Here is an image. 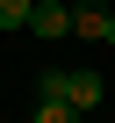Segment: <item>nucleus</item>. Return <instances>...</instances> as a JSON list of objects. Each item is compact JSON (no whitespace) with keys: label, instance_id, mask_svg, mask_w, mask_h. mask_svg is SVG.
I'll return each instance as SVG.
<instances>
[{"label":"nucleus","instance_id":"nucleus-1","mask_svg":"<svg viewBox=\"0 0 115 123\" xmlns=\"http://www.w3.org/2000/svg\"><path fill=\"white\" fill-rule=\"evenodd\" d=\"M72 15H79V7H65V0H36V15H29V29L58 43V36H72Z\"/></svg>","mask_w":115,"mask_h":123},{"label":"nucleus","instance_id":"nucleus-2","mask_svg":"<svg viewBox=\"0 0 115 123\" xmlns=\"http://www.w3.org/2000/svg\"><path fill=\"white\" fill-rule=\"evenodd\" d=\"M101 94H108V87H101V73H86V65H79V73H65V101H72L79 116H86V109H101Z\"/></svg>","mask_w":115,"mask_h":123},{"label":"nucleus","instance_id":"nucleus-3","mask_svg":"<svg viewBox=\"0 0 115 123\" xmlns=\"http://www.w3.org/2000/svg\"><path fill=\"white\" fill-rule=\"evenodd\" d=\"M108 29H115V7H79L72 15V36H86V43H108Z\"/></svg>","mask_w":115,"mask_h":123},{"label":"nucleus","instance_id":"nucleus-4","mask_svg":"<svg viewBox=\"0 0 115 123\" xmlns=\"http://www.w3.org/2000/svg\"><path fill=\"white\" fill-rule=\"evenodd\" d=\"M29 15H36V0H0V29H29Z\"/></svg>","mask_w":115,"mask_h":123},{"label":"nucleus","instance_id":"nucleus-5","mask_svg":"<svg viewBox=\"0 0 115 123\" xmlns=\"http://www.w3.org/2000/svg\"><path fill=\"white\" fill-rule=\"evenodd\" d=\"M36 123H79V109H72V101H50V94H43V101H36Z\"/></svg>","mask_w":115,"mask_h":123},{"label":"nucleus","instance_id":"nucleus-6","mask_svg":"<svg viewBox=\"0 0 115 123\" xmlns=\"http://www.w3.org/2000/svg\"><path fill=\"white\" fill-rule=\"evenodd\" d=\"M108 43H115V29H108Z\"/></svg>","mask_w":115,"mask_h":123}]
</instances>
